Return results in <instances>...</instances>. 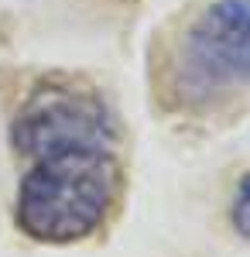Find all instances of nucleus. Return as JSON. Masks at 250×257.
Here are the masks:
<instances>
[{"instance_id": "obj_4", "label": "nucleus", "mask_w": 250, "mask_h": 257, "mask_svg": "<svg viewBox=\"0 0 250 257\" xmlns=\"http://www.w3.org/2000/svg\"><path fill=\"white\" fill-rule=\"evenodd\" d=\"M230 219H233V230L243 240H250V172L240 178V185H236V192H233Z\"/></svg>"}, {"instance_id": "obj_2", "label": "nucleus", "mask_w": 250, "mask_h": 257, "mask_svg": "<svg viewBox=\"0 0 250 257\" xmlns=\"http://www.w3.org/2000/svg\"><path fill=\"white\" fill-rule=\"evenodd\" d=\"M178 76L192 96L250 82V0H212L189 24L178 48Z\"/></svg>"}, {"instance_id": "obj_1", "label": "nucleus", "mask_w": 250, "mask_h": 257, "mask_svg": "<svg viewBox=\"0 0 250 257\" xmlns=\"http://www.w3.org/2000/svg\"><path fill=\"white\" fill-rule=\"evenodd\" d=\"M18 189L21 233L38 243H79L106 223L116 196L113 141H79L28 158Z\"/></svg>"}, {"instance_id": "obj_3", "label": "nucleus", "mask_w": 250, "mask_h": 257, "mask_svg": "<svg viewBox=\"0 0 250 257\" xmlns=\"http://www.w3.org/2000/svg\"><path fill=\"white\" fill-rule=\"evenodd\" d=\"M14 151L35 158L48 148L79 144V141H113V117L106 103L79 86L48 82L35 89L14 117Z\"/></svg>"}]
</instances>
